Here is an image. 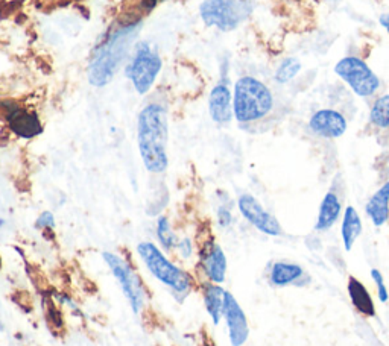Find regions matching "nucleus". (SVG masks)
Instances as JSON below:
<instances>
[{
    "label": "nucleus",
    "instance_id": "obj_1",
    "mask_svg": "<svg viewBox=\"0 0 389 346\" xmlns=\"http://www.w3.org/2000/svg\"><path fill=\"white\" fill-rule=\"evenodd\" d=\"M167 111L158 104H149L139 114L137 138L144 167L151 173H163L167 169Z\"/></svg>",
    "mask_w": 389,
    "mask_h": 346
},
{
    "label": "nucleus",
    "instance_id": "obj_2",
    "mask_svg": "<svg viewBox=\"0 0 389 346\" xmlns=\"http://www.w3.org/2000/svg\"><path fill=\"white\" fill-rule=\"evenodd\" d=\"M137 30H139V23H131L124 29L110 34L102 46L95 49L88 68V79L93 86L102 87L113 79L114 73L117 72L122 61L126 57Z\"/></svg>",
    "mask_w": 389,
    "mask_h": 346
},
{
    "label": "nucleus",
    "instance_id": "obj_3",
    "mask_svg": "<svg viewBox=\"0 0 389 346\" xmlns=\"http://www.w3.org/2000/svg\"><path fill=\"white\" fill-rule=\"evenodd\" d=\"M274 95L271 88L254 76H242L236 82L233 95V113L242 126L256 125L272 113Z\"/></svg>",
    "mask_w": 389,
    "mask_h": 346
},
{
    "label": "nucleus",
    "instance_id": "obj_4",
    "mask_svg": "<svg viewBox=\"0 0 389 346\" xmlns=\"http://www.w3.org/2000/svg\"><path fill=\"white\" fill-rule=\"evenodd\" d=\"M137 252L151 275L172 291L175 298L184 299L195 287L193 276L167 258L154 243L142 242Z\"/></svg>",
    "mask_w": 389,
    "mask_h": 346
},
{
    "label": "nucleus",
    "instance_id": "obj_5",
    "mask_svg": "<svg viewBox=\"0 0 389 346\" xmlns=\"http://www.w3.org/2000/svg\"><path fill=\"white\" fill-rule=\"evenodd\" d=\"M254 11L253 0H204L200 8L201 19L207 26L231 32Z\"/></svg>",
    "mask_w": 389,
    "mask_h": 346
},
{
    "label": "nucleus",
    "instance_id": "obj_6",
    "mask_svg": "<svg viewBox=\"0 0 389 346\" xmlns=\"http://www.w3.org/2000/svg\"><path fill=\"white\" fill-rule=\"evenodd\" d=\"M334 75L347 84V87L359 97H371L380 88V78L359 57H344L334 64Z\"/></svg>",
    "mask_w": 389,
    "mask_h": 346
},
{
    "label": "nucleus",
    "instance_id": "obj_7",
    "mask_svg": "<svg viewBox=\"0 0 389 346\" xmlns=\"http://www.w3.org/2000/svg\"><path fill=\"white\" fill-rule=\"evenodd\" d=\"M102 258L106 266L110 267L114 278L119 281L120 289L124 291L129 307H131L135 314H139L143 310L144 301H146V291H144L140 276L135 273L133 266L125 258L117 256V253L104 252Z\"/></svg>",
    "mask_w": 389,
    "mask_h": 346
},
{
    "label": "nucleus",
    "instance_id": "obj_8",
    "mask_svg": "<svg viewBox=\"0 0 389 346\" xmlns=\"http://www.w3.org/2000/svg\"><path fill=\"white\" fill-rule=\"evenodd\" d=\"M160 68H162V59L158 53L148 43H142L126 68V76L133 81L135 90L144 95L154 86Z\"/></svg>",
    "mask_w": 389,
    "mask_h": 346
},
{
    "label": "nucleus",
    "instance_id": "obj_9",
    "mask_svg": "<svg viewBox=\"0 0 389 346\" xmlns=\"http://www.w3.org/2000/svg\"><path fill=\"white\" fill-rule=\"evenodd\" d=\"M238 206L242 216L245 218L254 228L260 231V233L272 237L281 236V233H283L280 222L274 218L271 213L266 211L263 209V205L258 202L253 195L249 193L240 195L238 199Z\"/></svg>",
    "mask_w": 389,
    "mask_h": 346
},
{
    "label": "nucleus",
    "instance_id": "obj_10",
    "mask_svg": "<svg viewBox=\"0 0 389 346\" xmlns=\"http://www.w3.org/2000/svg\"><path fill=\"white\" fill-rule=\"evenodd\" d=\"M348 122L345 115L333 108H321L312 114L309 119V129L316 137L325 140H334L347 133Z\"/></svg>",
    "mask_w": 389,
    "mask_h": 346
},
{
    "label": "nucleus",
    "instance_id": "obj_11",
    "mask_svg": "<svg viewBox=\"0 0 389 346\" xmlns=\"http://www.w3.org/2000/svg\"><path fill=\"white\" fill-rule=\"evenodd\" d=\"M200 267L209 282L222 284L227 275V257L215 238L205 240L200 249Z\"/></svg>",
    "mask_w": 389,
    "mask_h": 346
},
{
    "label": "nucleus",
    "instance_id": "obj_12",
    "mask_svg": "<svg viewBox=\"0 0 389 346\" xmlns=\"http://www.w3.org/2000/svg\"><path fill=\"white\" fill-rule=\"evenodd\" d=\"M224 318L227 320L228 327V336H230V342L233 346H242L248 340L249 336V327L245 313H243L240 304L236 301V298L225 291L224 298Z\"/></svg>",
    "mask_w": 389,
    "mask_h": 346
},
{
    "label": "nucleus",
    "instance_id": "obj_13",
    "mask_svg": "<svg viewBox=\"0 0 389 346\" xmlns=\"http://www.w3.org/2000/svg\"><path fill=\"white\" fill-rule=\"evenodd\" d=\"M8 108H5V119L8 126L15 135L21 138H34L43 133V125L38 115L26 108H21L19 105L10 106V102H5Z\"/></svg>",
    "mask_w": 389,
    "mask_h": 346
},
{
    "label": "nucleus",
    "instance_id": "obj_14",
    "mask_svg": "<svg viewBox=\"0 0 389 346\" xmlns=\"http://www.w3.org/2000/svg\"><path fill=\"white\" fill-rule=\"evenodd\" d=\"M341 214H344L342 213V195L336 180L333 181L332 187L324 195L321 205H319L315 229L319 231V233L330 229L339 220Z\"/></svg>",
    "mask_w": 389,
    "mask_h": 346
},
{
    "label": "nucleus",
    "instance_id": "obj_15",
    "mask_svg": "<svg viewBox=\"0 0 389 346\" xmlns=\"http://www.w3.org/2000/svg\"><path fill=\"white\" fill-rule=\"evenodd\" d=\"M310 282V276L296 263L287 261H276L269 271V284L272 287L296 286L303 287Z\"/></svg>",
    "mask_w": 389,
    "mask_h": 346
},
{
    "label": "nucleus",
    "instance_id": "obj_16",
    "mask_svg": "<svg viewBox=\"0 0 389 346\" xmlns=\"http://www.w3.org/2000/svg\"><path fill=\"white\" fill-rule=\"evenodd\" d=\"M209 110L213 122L219 125H225L233 119V96L227 81L224 82L222 79L218 86L213 87L209 99Z\"/></svg>",
    "mask_w": 389,
    "mask_h": 346
},
{
    "label": "nucleus",
    "instance_id": "obj_17",
    "mask_svg": "<svg viewBox=\"0 0 389 346\" xmlns=\"http://www.w3.org/2000/svg\"><path fill=\"white\" fill-rule=\"evenodd\" d=\"M365 213L377 228L383 227L389 220V181L372 193L365 205Z\"/></svg>",
    "mask_w": 389,
    "mask_h": 346
},
{
    "label": "nucleus",
    "instance_id": "obj_18",
    "mask_svg": "<svg viewBox=\"0 0 389 346\" xmlns=\"http://www.w3.org/2000/svg\"><path fill=\"white\" fill-rule=\"evenodd\" d=\"M347 290H348L350 301H352L357 313H361L362 316H367V318L376 316L374 301H372L368 289L365 287L359 280L354 278V276H350Z\"/></svg>",
    "mask_w": 389,
    "mask_h": 346
},
{
    "label": "nucleus",
    "instance_id": "obj_19",
    "mask_svg": "<svg viewBox=\"0 0 389 346\" xmlns=\"http://www.w3.org/2000/svg\"><path fill=\"white\" fill-rule=\"evenodd\" d=\"M225 289L219 284L207 282L202 286V299L205 310H207L209 316L211 318L213 324L218 325L220 319L224 318V298H225Z\"/></svg>",
    "mask_w": 389,
    "mask_h": 346
},
{
    "label": "nucleus",
    "instance_id": "obj_20",
    "mask_svg": "<svg viewBox=\"0 0 389 346\" xmlns=\"http://www.w3.org/2000/svg\"><path fill=\"white\" fill-rule=\"evenodd\" d=\"M361 233H362V220L359 213L356 211L353 205H348L344 210V216H342V225H341V237L345 251H352L353 244L356 243L357 237L361 236Z\"/></svg>",
    "mask_w": 389,
    "mask_h": 346
},
{
    "label": "nucleus",
    "instance_id": "obj_21",
    "mask_svg": "<svg viewBox=\"0 0 389 346\" xmlns=\"http://www.w3.org/2000/svg\"><path fill=\"white\" fill-rule=\"evenodd\" d=\"M370 123L379 131H389V95L377 97L371 105Z\"/></svg>",
    "mask_w": 389,
    "mask_h": 346
},
{
    "label": "nucleus",
    "instance_id": "obj_22",
    "mask_svg": "<svg viewBox=\"0 0 389 346\" xmlns=\"http://www.w3.org/2000/svg\"><path fill=\"white\" fill-rule=\"evenodd\" d=\"M301 67L303 64L298 58L287 57L278 64L276 73H274V81L277 84H281V86H285V84L294 81L296 76L300 75Z\"/></svg>",
    "mask_w": 389,
    "mask_h": 346
},
{
    "label": "nucleus",
    "instance_id": "obj_23",
    "mask_svg": "<svg viewBox=\"0 0 389 346\" xmlns=\"http://www.w3.org/2000/svg\"><path fill=\"white\" fill-rule=\"evenodd\" d=\"M157 237H158L160 244H162V248L164 251L169 252V251L177 248L178 238H177V236H175V233L172 231L171 224H169V219H167L166 216L158 218V222H157Z\"/></svg>",
    "mask_w": 389,
    "mask_h": 346
},
{
    "label": "nucleus",
    "instance_id": "obj_24",
    "mask_svg": "<svg viewBox=\"0 0 389 346\" xmlns=\"http://www.w3.org/2000/svg\"><path fill=\"white\" fill-rule=\"evenodd\" d=\"M371 276L377 286V298L380 299V302H386L389 295H388V289L385 286V278L382 272H380L379 269H371Z\"/></svg>",
    "mask_w": 389,
    "mask_h": 346
},
{
    "label": "nucleus",
    "instance_id": "obj_25",
    "mask_svg": "<svg viewBox=\"0 0 389 346\" xmlns=\"http://www.w3.org/2000/svg\"><path fill=\"white\" fill-rule=\"evenodd\" d=\"M35 227L38 229H53L55 228V218H53V214L50 211H44L38 216Z\"/></svg>",
    "mask_w": 389,
    "mask_h": 346
},
{
    "label": "nucleus",
    "instance_id": "obj_26",
    "mask_svg": "<svg viewBox=\"0 0 389 346\" xmlns=\"http://www.w3.org/2000/svg\"><path fill=\"white\" fill-rule=\"evenodd\" d=\"M177 249H178V252H180L181 258L189 260L190 257H192V253H193V246H192V242H190V238L184 237V238H181V240H178V243H177Z\"/></svg>",
    "mask_w": 389,
    "mask_h": 346
},
{
    "label": "nucleus",
    "instance_id": "obj_27",
    "mask_svg": "<svg viewBox=\"0 0 389 346\" xmlns=\"http://www.w3.org/2000/svg\"><path fill=\"white\" fill-rule=\"evenodd\" d=\"M218 222L220 227H230L231 222H233V216H231V211L230 209H227V206H219L218 210Z\"/></svg>",
    "mask_w": 389,
    "mask_h": 346
},
{
    "label": "nucleus",
    "instance_id": "obj_28",
    "mask_svg": "<svg viewBox=\"0 0 389 346\" xmlns=\"http://www.w3.org/2000/svg\"><path fill=\"white\" fill-rule=\"evenodd\" d=\"M379 23H380V26L386 30V34L389 35V12H383L382 15H380Z\"/></svg>",
    "mask_w": 389,
    "mask_h": 346
}]
</instances>
